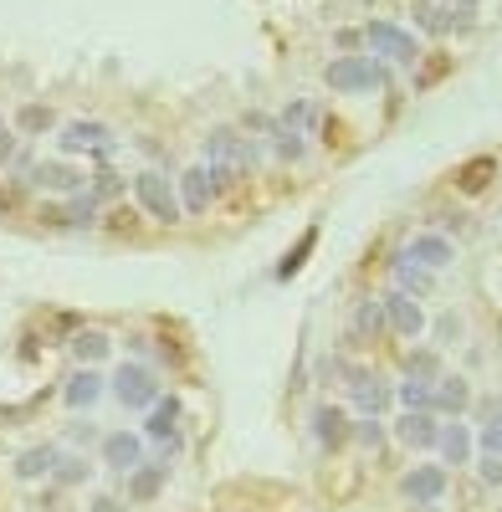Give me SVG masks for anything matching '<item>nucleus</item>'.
<instances>
[{
	"mask_svg": "<svg viewBox=\"0 0 502 512\" xmlns=\"http://www.w3.org/2000/svg\"><path fill=\"white\" fill-rule=\"evenodd\" d=\"M492 175H497V159L477 154V159H467L462 169H456V190H462V195H482L492 185Z\"/></svg>",
	"mask_w": 502,
	"mask_h": 512,
	"instance_id": "obj_14",
	"label": "nucleus"
},
{
	"mask_svg": "<svg viewBox=\"0 0 502 512\" xmlns=\"http://www.w3.org/2000/svg\"><path fill=\"white\" fill-rule=\"evenodd\" d=\"M62 149L67 154H113V134L98 118H77V123L62 128Z\"/></svg>",
	"mask_w": 502,
	"mask_h": 512,
	"instance_id": "obj_6",
	"label": "nucleus"
},
{
	"mask_svg": "<svg viewBox=\"0 0 502 512\" xmlns=\"http://www.w3.org/2000/svg\"><path fill=\"white\" fill-rule=\"evenodd\" d=\"M482 451H487V456H502V415H497V420H487V431H482Z\"/></svg>",
	"mask_w": 502,
	"mask_h": 512,
	"instance_id": "obj_35",
	"label": "nucleus"
},
{
	"mask_svg": "<svg viewBox=\"0 0 502 512\" xmlns=\"http://www.w3.org/2000/svg\"><path fill=\"white\" fill-rule=\"evenodd\" d=\"M108 349H113V344H108V333H98V328H82V333L72 338V354H77L82 364H103Z\"/></svg>",
	"mask_w": 502,
	"mask_h": 512,
	"instance_id": "obj_21",
	"label": "nucleus"
},
{
	"mask_svg": "<svg viewBox=\"0 0 502 512\" xmlns=\"http://www.w3.org/2000/svg\"><path fill=\"white\" fill-rule=\"evenodd\" d=\"M57 461H62V456H57V446H31V451L16 461V477H26V482H31V477H47Z\"/></svg>",
	"mask_w": 502,
	"mask_h": 512,
	"instance_id": "obj_22",
	"label": "nucleus"
},
{
	"mask_svg": "<svg viewBox=\"0 0 502 512\" xmlns=\"http://www.w3.org/2000/svg\"><path fill=\"white\" fill-rule=\"evenodd\" d=\"M400 405H405V410H426V405H431V384L405 379V384H400Z\"/></svg>",
	"mask_w": 502,
	"mask_h": 512,
	"instance_id": "obj_30",
	"label": "nucleus"
},
{
	"mask_svg": "<svg viewBox=\"0 0 502 512\" xmlns=\"http://www.w3.org/2000/svg\"><path fill=\"white\" fill-rule=\"evenodd\" d=\"M323 77H328L333 93H380L385 88V72L369 57H339V62H328Z\"/></svg>",
	"mask_w": 502,
	"mask_h": 512,
	"instance_id": "obj_2",
	"label": "nucleus"
},
{
	"mask_svg": "<svg viewBox=\"0 0 502 512\" xmlns=\"http://www.w3.org/2000/svg\"><path fill=\"white\" fill-rule=\"evenodd\" d=\"M436 446H441V456H446L451 466H462V461H472V436H467V425H462V420H451V425H441V436H436Z\"/></svg>",
	"mask_w": 502,
	"mask_h": 512,
	"instance_id": "obj_18",
	"label": "nucleus"
},
{
	"mask_svg": "<svg viewBox=\"0 0 502 512\" xmlns=\"http://www.w3.org/2000/svg\"><path fill=\"white\" fill-rule=\"evenodd\" d=\"M93 512H123L118 497H93Z\"/></svg>",
	"mask_w": 502,
	"mask_h": 512,
	"instance_id": "obj_40",
	"label": "nucleus"
},
{
	"mask_svg": "<svg viewBox=\"0 0 502 512\" xmlns=\"http://www.w3.org/2000/svg\"><path fill=\"white\" fill-rule=\"evenodd\" d=\"M175 420H180V400H159L144 431H149L154 441H175Z\"/></svg>",
	"mask_w": 502,
	"mask_h": 512,
	"instance_id": "obj_24",
	"label": "nucleus"
},
{
	"mask_svg": "<svg viewBox=\"0 0 502 512\" xmlns=\"http://www.w3.org/2000/svg\"><path fill=\"white\" fill-rule=\"evenodd\" d=\"M103 461L113 466V472H134V466L144 461V446H139V436H129V431H113V436L103 441Z\"/></svg>",
	"mask_w": 502,
	"mask_h": 512,
	"instance_id": "obj_10",
	"label": "nucleus"
},
{
	"mask_svg": "<svg viewBox=\"0 0 502 512\" xmlns=\"http://www.w3.org/2000/svg\"><path fill=\"white\" fill-rule=\"evenodd\" d=\"M395 431H400V441H405V446H436L441 425H436L426 410H405V420L395 425Z\"/></svg>",
	"mask_w": 502,
	"mask_h": 512,
	"instance_id": "obj_16",
	"label": "nucleus"
},
{
	"mask_svg": "<svg viewBox=\"0 0 502 512\" xmlns=\"http://www.w3.org/2000/svg\"><path fill=\"white\" fill-rule=\"evenodd\" d=\"M359 436H364V441H369V446H380V425H374V415H369V420H364V425H359Z\"/></svg>",
	"mask_w": 502,
	"mask_h": 512,
	"instance_id": "obj_39",
	"label": "nucleus"
},
{
	"mask_svg": "<svg viewBox=\"0 0 502 512\" xmlns=\"http://www.w3.org/2000/svg\"><path fill=\"white\" fill-rule=\"evenodd\" d=\"M431 405H441V410H451V415H462V410L472 405V384H467L462 374H441L436 390H431Z\"/></svg>",
	"mask_w": 502,
	"mask_h": 512,
	"instance_id": "obj_12",
	"label": "nucleus"
},
{
	"mask_svg": "<svg viewBox=\"0 0 502 512\" xmlns=\"http://www.w3.org/2000/svg\"><path fill=\"white\" fill-rule=\"evenodd\" d=\"M16 154V134H11V128H0V164H6Z\"/></svg>",
	"mask_w": 502,
	"mask_h": 512,
	"instance_id": "obj_38",
	"label": "nucleus"
},
{
	"mask_svg": "<svg viewBox=\"0 0 502 512\" xmlns=\"http://www.w3.org/2000/svg\"><path fill=\"white\" fill-rule=\"evenodd\" d=\"M482 482L487 487H502V456H487L482 461Z\"/></svg>",
	"mask_w": 502,
	"mask_h": 512,
	"instance_id": "obj_37",
	"label": "nucleus"
},
{
	"mask_svg": "<svg viewBox=\"0 0 502 512\" xmlns=\"http://www.w3.org/2000/svg\"><path fill=\"white\" fill-rule=\"evenodd\" d=\"M405 379H421V384L441 379V359H436L431 349H410V354H405Z\"/></svg>",
	"mask_w": 502,
	"mask_h": 512,
	"instance_id": "obj_26",
	"label": "nucleus"
},
{
	"mask_svg": "<svg viewBox=\"0 0 502 512\" xmlns=\"http://www.w3.org/2000/svg\"><path fill=\"white\" fill-rule=\"evenodd\" d=\"M349 390H354V405L369 410V415H380V410L390 405V390H385L374 374H364V369H349Z\"/></svg>",
	"mask_w": 502,
	"mask_h": 512,
	"instance_id": "obj_11",
	"label": "nucleus"
},
{
	"mask_svg": "<svg viewBox=\"0 0 502 512\" xmlns=\"http://www.w3.org/2000/svg\"><path fill=\"white\" fill-rule=\"evenodd\" d=\"M400 492H405V502H441L446 472H441V466H415V472L400 482Z\"/></svg>",
	"mask_w": 502,
	"mask_h": 512,
	"instance_id": "obj_9",
	"label": "nucleus"
},
{
	"mask_svg": "<svg viewBox=\"0 0 502 512\" xmlns=\"http://www.w3.org/2000/svg\"><path fill=\"white\" fill-rule=\"evenodd\" d=\"M313 241H318V231L308 226V231H303V241H298V246H292V251L282 256V267H277V277H282V282L303 272V262H308V251H313Z\"/></svg>",
	"mask_w": 502,
	"mask_h": 512,
	"instance_id": "obj_27",
	"label": "nucleus"
},
{
	"mask_svg": "<svg viewBox=\"0 0 502 512\" xmlns=\"http://www.w3.org/2000/svg\"><path fill=\"white\" fill-rule=\"evenodd\" d=\"M57 118H52V108H41V103H31V108H21V128L26 134H47Z\"/></svg>",
	"mask_w": 502,
	"mask_h": 512,
	"instance_id": "obj_31",
	"label": "nucleus"
},
{
	"mask_svg": "<svg viewBox=\"0 0 502 512\" xmlns=\"http://www.w3.org/2000/svg\"><path fill=\"white\" fill-rule=\"evenodd\" d=\"M52 477H57L62 487H72V482H82V477H88V461H77V456H72V461L52 466Z\"/></svg>",
	"mask_w": 502,
	"mask_h": 512,
	"instance_id": "obj_33",
	"label": "nucleus"
},
{
	"mask_svg": "<svg viewBox=\"0 0 502 512\" xmlns=\"http://www.w3.org/2000/svg\"><path fill=\"white\" fill-rule=\"evenodd\" d=\"M405 256H410V262H421V267H431V272H441V267H451V256H456V251H451L446 236H415Z\"/></svg>",
	"mask_w": 502,
	"mask_h": 512,
	"instance_id": "obj_13",
	"label": "nucleus"
},
{
	"mask_svg": "<svg viewBox=\"0 0 502 512\" xmlns=\"http://www.w3.org/2000/svg\"><path fill=\"white\" fill-rule=\"evenodd\" d=\"M426 6H436V11L446 16V21H472L482 0H426Z\"/></svg>",
	"mask_w": 502,
	"mask_h": 512,
	"instance_id": "obj_29",
	"label": "nucleus"
},
{
	"mask_svg": "<svg viewBox=\"0 0 502 512\" xmlns=\"http://www.w3.org/2000/svg\"><path fill=\"white\" fill-rule=\"evenodd\" d=\"M205 164H211L216 180H246L251 169V149L236 128H216V134H205Z\"/></svg>",
	"mask_w": 502,
	"mask_h": 512,
	"instance_id": "obj_1",
	"label": "nucleus"
},
{
	"mask_svg": "<svg viewBox=\"0 0 502 512\" xmlns=\"http://www.w3.org/2000/svg\"><path fill=\"white\" fill-rule=\"evenodd\" d=\"M277 154H287V159H298V154H303V144L292 139V128H277Z\"/></svg>",
	"mask_w": 502,
	"mask_h": 512,
	"instance_id": "obj_36",
	"label": "nucleus"
},
{
	"mask_svg": "<svg viewBox=\"0 0 502 512\" xmlns=\"http://www.w3.org/2000/svg\"><path fill=\"white\" fill-rule=\"evenodd\" d=\"M0 128H6V123H0Z\"/></svg>",
	"mask_w": 502,
	"mask_h": 512,
	"instance_id": "obj_42",
	"label": "nucleus"
},
{
	"mask_svg": "<svg viewBox=\"0 0 502 512\" xmlns=\"http://www.w3.org/2000/svg\"><path fill=\"white\" fill-rule=\"evenodd\" d=\"M31 185H41V190H82V175H77V169H67V164H36L31 169Z\"/></svg>",
	"mask_w": 502,
	"mask_h": 512,
	"instance_id": "obj_19",
	"label": "nucleus"
},
{
	"mask_svg": "<svg viewBox=\"0 0 502 512\" xmlns=\"http://www.w3.org/2000/svg\"><path fill=\"white\" fill-rule=\"evenodd\" d=\"M113 400H118L123 410H144V405L159 400V379H154L144 364H123V369L113 374Z\"/></svg>",
	"mask_w": 502,
	"mask_h": 512,
	"instance_id": "obj_4",
	"label": "nucleus"
},
{
	"mask_svg": "<svg viewBox=\"0 0 502 512\" xmlns=\"http://www.w3.org/2000/svg\"><path fill=\"white\" fill-rule=\"evenodd\" d=\"M180 195H185V210L190 216H205V205L216 200V175H211V164H195L180 175Z\"/></svg>",
	"mask_w": 502,
	"mask_h": 512,
	"instance_id": "obj_7",
	"label": "nucleus"
},
{
	"mask_svg": "<svg viewBox=\"0 0 502 512\" xmlns=\"http://www.w3.org/2000/svg\"><path fill=\"white\" fill-rule=\"evenodd\" d=\"M380 308H385V323H390V328H395L400 338H421V328H426V313L415 308L405 292H390Z\"/></svg>",
	"mask_w": 502,
	"mask_h": 512,
	"instance_id": "obj_8",
	"label": "nucleus"
},
{
	"mask_svg": "<svg viewBox=\"0 0 502 512\" xmlns=\"http://www.w3.org/2000/svg\"><path fill=\"white\" fill-rule=\"evenodd\" d=\"M134 195H139V205L149 210L154 221H164V226H175V221H180V200H175L170 185H164V175H154V169L134 175Z\"/></svg>",
	"mask_w": 502,
	"mask_h": 512,
	"instance_id": "obj_5",
	"label": "nucleus"
},
{
	"mask_svg": "<svg viewBox=\"0 0 502 512\" xmlns=\"http://www.w3.org/2000/svg\"><path fill=\"white\" fill-rule=\"evenodd\" d=\"M415 21H421L426 31H451V21H446L436 6H415Z\"/></svg>",
	"mask_w": 502,
	"mask_h": 512,
	"instance_id": "obj_34",
	"label": "nucleus"
},
{
	"mask_svg": "<svg viewBox=\"0 0 502 512\" xmlns=\"http://www.w3.org/2000/svg\"><path fill=\"white\" fill-rule=\"evenodd\" d=\"M164 487V466H134V477H129V497L134 502H154Z\"/></svg>",
	"mask_w": 502,
	"mask_h": 512,
	"instance_id": "obj_23",
	"label": "nucleus"
},
{
	"mask_svg": "<svg viewBox=\"0 0 502 512\" xmlns=\"http://www.w3.org/2000/svg\"><path fill=\"white\" fill-rule=\"evenodd\" d=\"M385 328V308L380 303H359L354 308V318H349V338H374Z\"/></svg>",
	"mask_w": 502,
	"mask_h": 512,
	"instance_id": "obj_25",
	"label": "nucleus"
},
{
	"mask_svg": "<svg viewBox=\"0 0 502 512\" xmlns=\"http://www.w3.org/2000/svg\"><path fill=\"white\" fill-rule=\"evenodd\" d=\"M313 431H318V441H323L328 451H339V446L349 441V415L333 410V405H323V410L313 415Z\"/></svg>",
	"mask_w": 502,
	"mask_h": 512,
	"instance_id": "obj_17",
	"label": "nucleus"
},
{
	"mask_svg": "<svg viewBox=\"0 0 502 512\" xmlns=\"http://www.w3.org/2000/svg\"><path fill=\"white\" fill-rule=\"evenodd\" d=\"M359 36L369 41L374 52H385V57H395V62H405V67L421 62V41H415L405 26H395V21H369Z\"/></svg>",
	"mask_w": 502,
	"mask_h": 512,
	"instance_id": "obj_3",
	"label": "nucleus"
},
{
	"mask_svg": "<svg viewBox=\"0 0 502 512\" xmlns=\"http://www.w3.org/2000/svg\"><path fill=\"white\" fill-rule=\"evenodd\" d=\"M395 282L410 287V292H426V287H431V267H421V262H410V256H400V262H395Z\"/></svg>",
	"mask_w": 502,
	"mask_h": 512,
	"instance_id": "obj_28",
	"label": "nucleus"
},
{
	"mask_svg": "<svg viewBox=\"0 0 502 512\" xmlns=\"http://www.w3.org/2000/svg\"><path fill=\"white\" fill-rule=\"evenodd\" d=\"M313 123H318V108L313 103H292L287 118H282V128H292V134H298V128H313Z\"/></svg>",
	"mask_w": 502,
	"mask_h": 512,
	"instance_id": "obj_32",
	"label": "nucleus"
},
{
	"mask_svg": "<svg viewBox=\"0 0 502 512\" xmlns=\"http://www.w3.org/2000/svg\"><path fill=\"white\" fill-rule=\"evenodd\" d=\"M98 395H103V374H98V369H77V374L67 379V390H62V400H67L72 410H88Z\"/></svg>",
	"mask_w": 502,
	"mask_h": 512,
	"instance_id": "obj_15",
	"label": "nucleus"
},
{
	"mask_svg": "<svg viewBox=\"0 0 502 512\" xmlns=\"http://www.w3.org/2000/svg\"><path fill=\"white\" fill-rule=\"evenodd\" d=\"M93 210H98V195H93V190H72V205H67V210H47V216H52V221H72V226H93V221H98Z\"/></svg>",
	"mask_w": 502,
	"mask_h": 512,
	"instance_id": "obj_20",
	"label": "nucleus"
},
{
	"mask_svg": "<svg viewBox=\"0 0 502 512\" xmlns=\"http://www.w3.org/2000/svg\"><path fill=\"white\" fill-rule=\"evenodd\" d=\"M441 72H446V62H431V67H426V72H421V88H426V82H436V77H441Z\"/></svg>",
	"mask_w": 502,
	"mask_h": 512,
	"instance_id": "obj_41",
	"label": "nucleus"
}]
</instances>
